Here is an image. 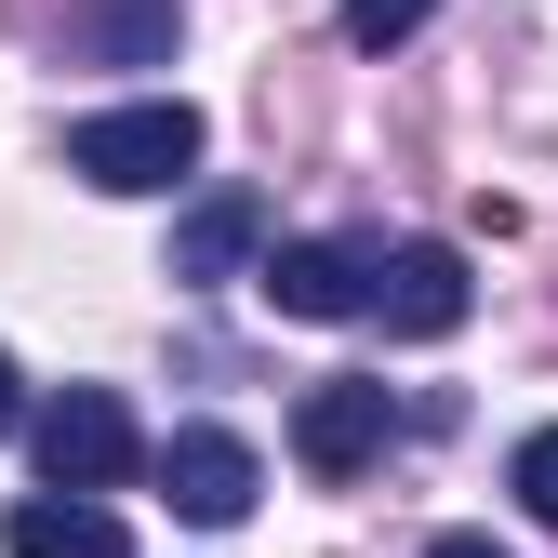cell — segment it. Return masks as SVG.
I'll return each instance as SVG.
<instances>
[{
    "mask_svg": "<svg viewBox=\"0 0 558 558\" xmlns=\"http://www.w3.org/2000/svg\"><path fill=\"white\" fill-rule=\"evenodd\" d=\"M506 493H519V506H532V519L558 532V426H532V439L506 452Z\"/></svg>",
    "mask_w": 558,
    "mask_h": 558,
    "instance_id": "obj_10",
    "label": "cell"
},
{
    "mask_svg": "<svg viewBox=\"0 0 558 558\" xmlns=\"http://www.w3.org/2000/svg\"><path fill=\"white\" fill-rule=\"evenodd\" d=\"M133 465H147V426L120 412V386H66V399L40 412V478H53V493H94V506H107Z\"/></svg>",
    "mask_w": 558,
    "mask_h": 558,
    "instance_id": "obj_2",
    "label": "cell"
},
{
    "mask_svg": "<svg viewBox=\"0 0 558 558\" xmlns=\"http://www.w3.org/2000/svg\"><path fill=\"white\" fill-rule=\"evenodd\" d=\"M465 306H478V279H465V253H452V240H399V253H373V293H360V319H386L399 345H439V332H465Z\"/></svg>",
    "mask_w": 558,
    "mask_h": 558,
    "instance_id": "obj_3",
    "label": "cell"
},
{
    "mask_svg": "<svg viewBox=\"0 0 558 558\" xmlns=\"http://www.w3.org/2000/svg\"><path fill=\"white\" fill-rule=\"evenodd\" d=\"M426 558H506V545H493V532H439Z\"/></svg>",
    "mask_w": 558,
    "mask_h": 558,
    "instance_id": "obj_12",
    "label": "cell"
},
{
    "mask_svg": "<svg viewBox=\"0 0 558 558\" xmlns=\"http://www.w3.org/2000/svg\"><path fill=\"white\" fill-rule=\"evenodd\" d=\"M386 439H399V399H386L373 373H332V386L293 399V465H306V478H360Z\"/></svg>",
    "mask_w": 558,
    "mask_h": 558,
    "instance_id": "obj_4",
    "label": "cell"
},
{
    "mask_svg": "<svg viewBox=\"0 0 558 558\" xmlns=\"http://www.w3.org/2000/svg\"><path fill=\"white\" fill-rule=\"evenodd\" d=\"M0 558H133V532L94 493H27L14 519H0Z\"/></svg>",
    "mask_w": 558,
    "mask_h": 558,
    "instance_id": "obj_8",
    "label": "cell"
},
{
    "mask_svg": "<svg viewBox=\"0 0 558 558\" xmlns=\"http://www.w3.org/2000/svg\"><path fill=\"white\" fill-rule=\"evenodd\" d=\"M426 14H439V0H345V40H360V53H399Z\"/></svg>",
    "mask_w": 558,
    "mask_h": 558,
    "instance_id": "obj_11",
    "label": "cell"
},
{
    "mask_svg": "<svg viewBox=\"0 0 558 558\" xmlns=\"http://www.w3.org/2000/svg\"><path fill=\"white\" fill-rule=\"evenodd\" d=\"M373 253H386V240H279V253L253 266V293H266L279 319H360Z\"/></svg>",
    "mask_w": 558,
    "mask_h": 558,
    "instance_id": "obj_6",
    "label": "cell"
},
{
    "mask_svg": "<svg viewBox=\"0 0 558 558\" xmlns=\"http://www.w3.org/2000/svg\"><path fill=\"white\" fill-rule=\"evenodd\" d=\"M14 426H27V399H14V360H0V439H14Z\"/></svg>",
    "mask_w": 558,
    "mask_h": 558,
    "instance_id": "obj_13",
    "label": "cell"
},
{
    "mask_svg": "<svg viewBox=\"0 0 558 558\" xmlns=\"http://www.w3.org/2000/svg\"><path fill=\"white\" fill-rule=\"evenodd\" d=\"M199 147H214V133H199L186 94H147V107H94V120H66V173L107 186V199H160V186H186Z\"/></svg>",
    "mask_w": 558,
    "mask_h": 558,
    "instance_id": "obj_1",
    "label": "cell"
},
{
    "mask_svg": "<svg viewBox=\"0 0 558 558\" xmlns=\"http://www.w3.org/2000/svg\"><path fill=\"white\" fill-rule=\"evenodd\" d=\"M160 478H173V519H199V532H240L253 493H266L253 439H227V426H173L160 439Z\"/></svg>",
    "mask_w": 558,
    "mask_h": 558,
    "instance_id": "obj_5",
    "label": "cell"
},
{
    "mask_svg": "<svg viewBox=\"0 0 558 558\" xmlns=\"http://www.w3.org/2000/svg\"><path fill=\"white\" fill-rule=\"evenodd\" d=\"M66 40H107V53H173V0H133V14H81Z\"/></svg>",
    "mask_w": 558,
    "mask_h": 558,
    "instance_id": "obj_9",
    "label": "cell"
},
{
    "mask_svg": "<svg viewBox=\"0 0 558 558\" xmlns=\"http://www.w3.org/2000/svg\"><path fill=\"white\" fill-rule=\"evenodd\" d=\"M253 253H266V199H253V186H199L186 227H173V279H186V293H214V279H240Z\"/></svg>",
    "mask_w": 558,
    "mask_h": 558,
    "instance_id": "obj_7",
    "label": "cell"
}]
</instances>
